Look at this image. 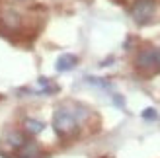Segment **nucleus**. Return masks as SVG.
I'll use <instances>...</instances> for the list:
<instances>
[{
  "label": "nucleus",
  "mask_w": 160,
  "mask_h": 158,
  "mask_svg": "<svg viewBox=\"0 0 160 158\" xmlns=\"http://www.w3.org/2000/svg\"><path fill=\"white\" fill-rule=\"evenodd\" d=\"M76 62H78V59L74 55H61L59 61H57V70L59 72H67V70L76 67Z\"/></svg>",
  "instance_id": "nucleus-6"
},
{
  "label": "nucleus",
  "mask_w": 160,
  "mask_h": 158,
  "mask_svg": "<svg viewBox=\"0 0 160 158\" xmlns=\"http://www.w3.org/2000/svg\"><path fill=\"white\" fill-rule=\"evenodd\" d=\"M154 0H137L135 2V6L131 8V16L133 20L139 23V26H145V23H148L150 20H152L154 16Z\"/></svg>",
  "instance_id": "nucleus-2"
},
{
  "label": "nucleus",
  "mask_w": 160,
  "mask_h": 158,
  "mask_svg": "<svg viewBox=\"0 0 160 158\" xmlns=\"http://www.w3.org/2000/svg\"><path fill=\"white\" fill-rule=\"evenodd\" d=\"M156 62H158V68H160V49H156Z\"/></svg>",
  "instance_id": "nucleus-10"
},
{
  "label": "nucleus",
  "mask_w": 160,
  "mask_h": 158,
  "mask_svg": "<svg viewBox=\"0 0 160 158\" xmlns=\"http://www.w3.org/2000/svg\"><path fill=\"white\" fill-rule=\"evenodd\" d=\"M137 68L142 70V72H154V70H158L156 49H142L137 55Z\"/></svg>",
  "instance_id": "nucleus-3"
},
{
  "label": "nucleus",
  "mask_w": 160,
  "mask_h": 158,
  "mask_svg": "<svg viewBox=\"0 0 160 158\" xmlns=\"http://www.w3.org/2000/svg\"><path fill=\"white\" fill-rule=\"evenodd\" d=\"M23 143H26V137H23V133H20V131H10L6 135V145H10L16 151H18L20 146H23Z\"/></svg>",
  "instance_id": "nucleus-7"
},
{
  "label": "nucleus",
  "mask_w": 160,
  "mask_h": 158,
  "mask_svg": "<svg viewBox=\"0 0 160 158\" xmlns=\"http://www.w3.org/2000/svg\"><path fill=\"white\" fill-rule=\"evenodd\" d=\"M142 117H145V119H156V111L154 109H145V113H142Z\"/></svg>",
  "instance_id": "nucleus-9"
},
{
  "label": "nucleus",
  "mask_w": 160,
  "mask_h": 158,
  "mask_svg": "<svg viewBox=\"0 0 160 158\" xmlns=\"http://www.w3.org/2000/svg\"><path fill=\"white\" fill-rule=\"evenodd\" d=\"M2 23L8 27V29H18L22 26V18H20V14L18 12H14V10H4L2 12Z\"/></svg>",
  "instance_id": "nucleus-5"
},
{
  "label": "nucleus",
  "mask_w": 160,
  "mask_h": 158,
  "mask_svg": "<svg viewBox=\"0 0 160 158\" xmlns=\"http://www.w3.org/2000/svg\"><path fill=\"white\" fill-rule=\"evenodd\" d=\"M53 129L57 131L59 137H70L74 135L78 129V121L74 113L67 111V109H57L53 115Z\"/></svg>",
  "instance_id": "nucleus-1"
},
{
  "label": "nucleus",
  "mask_w": 160,
  "mask_h": 158,
  "mask_svg": "<svg viewBox=\"0 0 160 158\" xmlns=\"http://www.w3.org/2000/svg\"><path fill=\"white\" fill-rule=\"evenodd\" d=\"M41 151H39V145L33 143V141H26L23 146L18 148V156L20 158H39Z\"/></svg>",
  "instance_id": "nucleus-4"
},
{
  "label": "nucleus",
  "mask_w": 160,
  "mask_h": 158,
  "mask_svg": "<svg viewBox=\"0 0 160 158\" xmlns=\"http://www.w3.org/2000/svg\"><path fill=\"white\" fill-rule=\"evenodd\" d=\"M23 129H26L29 135H39L43 131V123L37 119H26L23 121Z\"/></svg>",
  "instance_id": "nucleus-8"
}]
</instances>
